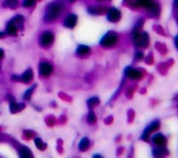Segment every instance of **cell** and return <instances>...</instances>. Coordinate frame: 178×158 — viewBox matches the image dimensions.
Listing matches in <instances>:
<instances>
[{
    "label": "cell",
    "instance_id": "cell-1",
    "mask_svg": "<svg viewBox=\"0 0 178 158\" xmlns=\"http://www.w3.org/2000/svg\"><path fill=\"white\" fill-rule=\"evenodd\" d=\"M63 6L60 3H53L48 6L45 14V22L48 23L55 21L61 14Z\"/></svg>",
    "mask_w": 178,
    "mask_h": 158
},
{
    "label": "cell",
    "instance_id": "cell-2",
    "mask_svg": "<svg viewBox=\"0 0 178 158\" xmlns=\"http://www.w3.org/2000/svg\"><path fill=\"white\" fill-rule=\"evenodd\" d=\"M133 42L138 47H147L149 44V36L146 32L141 33L139 30H135L132 35Z\"/></svg>",
    "mask_w": 178,
    "mask_h": 158
},
{
    "label": "cell",
    "instance_id": "cell-3",
    "mask_svg": "<svg viewBox=\"0 0 178 158\" xmlns=\"http://www.w3.org/2000/svg\"><path fill=\"white\" fill-rule=\"evenodd\" d=\"M118 38L117 35H116L114 32L110 31V32H108L107 34H105L104 37L101 39L100 44H101L102 46L108 48V47L114 46L118 43Z\"/></svg>",
    "mask_w": 178,
    "mask_h": 158
},
{
    "label": "cell",
    "instance_id": "cell-4",
    "mask_svg": "<svg viewBox=\"0 0 178 158\" xmlns=\"http://www.w3.org/2000/svg\"><path fill=\"white\" fill-rule=\"evenodd\" d=\"M54 40H55L54 34L50 31H46L40 37L39 43H40V45L43 47H49L53 44Z\"/></svg>",
    "mask_w": 178,
    "mask_h": 158
},
{
    "label": "cell",
    "instance_id": "cell-5",
    "mask_svg": "<svg viewBox=\"0 0 178 158\" xmlns=\"http://www.w3.org/2000/svg\"><path fill=\"white\" fill-rule=\"evenodd\" d=\"M107 18L111 22H118L121 18V12L117 8H111L107 12Z\"/></svg>",
    "mask_w": 178,
    "mask_h": 158
},
{
    "label": "cell",
    "instance_id": "cell-6",
    "mask_svg": "<svg viewBox=\"0 0 178 158\" xmlns=\"http://www.w3.org/2000/svg\"><path fill=\"white\" fill-rule=\"evenodd\" d=\"M38 70H39V73L41 76L44 77H48L51 74L53 73V67L52 65H50L49 63L47 62H42L40 63L39 67H38Z\"/></svg>",
    "mask_w": 178,
    "mask_h": 158
},
{
    "label": "cell",
    "instance_id": "cell-7",
    "mask_svg": "<svg viewBox=\"0 0 178 158\" xmlns=\"http://www.w3.org/2000/svg\"><path fill=\"white\" fill-rule=\"evenodd\" d=\"M126 76L132 80H139L142 77V74L141 71L135 69V68H132V67H128L126 70Z\"/></svg>",
    "mask_w": 178,
    "mask_h": 158
},
{
    "label": "cell",
    "instance_id": "cell-8",
    "mask_svg": "<svg viewBox=\"0 0 178 158\" xmlns=\"http://www.w3.org/2000/svg\"><path fill=\"white\" fill-rule=\"evenodd\" d=\"M77 21H78L77 15L70 13V15H68L67 18L64 21V26H66L69 29H73L74 27L77 25Z\"/></svg>",
    "mask_w": 178,
    "mask_h": 158
},
{
    "label": "cell",
    "instance_id": "cell-9",
    "mask_svg": "<svg viewBox=\"0 0 178 158\" xmlns=\"http://www.w3.org/2000/svg\"><path fill=\"white\" fill-rule=\"evenodd\" d=\"M159 126H160V123H159V122H154V123H152L144 131V132L142 133V139L144 140H147L149 134L151 133V132H154V131H156V130H158V129H159Z\"/></svg>",
    "mask_w": 178,
    "mask_h": 158
},
{
    "label": "cell",
    "instance_id": "cell-10",
    "mask_svg": "<svg viewBox=\"0 0 178 158\" xmlns=\"http://www.w3.org/2000/svg\"><path fill=\"white\" fill-rule=\"evenodd\" d=\"M106 12H108V8H106L104 6H93V7L88 8V12L90 14H94V15L103 14Z\"/></svg>",
    "mask_w": 178,
    "mask_h": 158
},
{
    "label": "cell",
    "instance_id": "cell-11",
    "mask_svg": "<svg viewBox=\"0 0 178 158\" xmlns=\"http://www.w3.org/2000/svg\"><path fill=\"white\" fill-rule=\"evenodd\" d=\"M147 10L148 12H149V16H151V17L156 18V17H158V16L160 15V8L159 5H156V4H154L153 3L152 6L148 8Z\"/></svg>",
    "mask_w": 178,
    "mask_h": 158
},
{
    "label": "cell",
    "instance_id": "cell-12",
    "mask_svg": "<svg viewBox=\"0 0 178 158\" xmlns=\"http://www.w3.org/2000/svg\"><path fill=\"white\" fill-rule=\"evenodd\" d=\"M11 22H12L13 24L15 25V27L18 29V30H22L23 29V21H24V19L22 15H16L14 18H12L11 21Z\"/></svg>",
    "mask_w": 178,
    "mask_h": 158
},
{
    "label": "cell",
    "instance_id": "cell-13",
    "mask_svg": "<svg viewBox=\"0 0 178 158\" xmlns=\"http://www.w3.org/2000/svg\"><path fill=\"white\" fill-rule=\"evenodd\" d=\"M25 108V104L23 103H16L14 100H12L10 102V111L12 114L18 113L21 110H22Z\"/></svg>",
    "mask_w": 178,
    "mask_h": 158
},
{
    "label": "cell",
    "instance_id": "cell-14",
    "mask_svg": "<svg viewBox=\"0 0 178 158\" xmlns=\"http://www.w3.org/2000/svg\"><path fill=\"white\" fill-rule=\"evenodd\" d=\"M152 140H153L154 144H156L157 146H164L166 142V138H165L162 134L160 133L154 135L153 138H152Z\"/></svg>",
    "mask_w": 178,
    "mask_h": 158
},
{
    "label": "cell",
    "instance_id": "cell-15",
    "mask_svg": "<svg viewBox=\"0 0 178 158\" xmlns=\"http://www.w3.org/2000/svg\"><path fill=\"white\" fill-rule=\"evenodd\" d=\"M19 156L22 158H29V157H33V154L31 152V150L26 147V146H21L18 150Z\"/></svg>",
    "mask_w": 178,
    "mask_h": 158
},
{
    "label": "cell",
    "instance_id": "cell-16",
    "mask_svg": "<svg viewBox=\"0 0 178 158\" xmlns=\"http://www.w3.org/2000/svg\"><path fill=\"white\" fill-rule=\"evenodd\" d=\"M91 50L87 45H79L77 48V53L80 56H87L90 53Z\"/></svg>",
    "mask_w": 178,
    "mask_h": 158
},
{
    "label": "cell",
    "instance_id": "cell-17",
    "mask_svg": "<svg viewBox=\"0 0 178 158\" xmlns=\"http://www.w3.org/2000/svg\"><path fill=\"white\" fill-rule=\"evenodd\" d=\"M21 79L24 83H30V82H31V80L33 79V72H32V70L31 69H27L23 73V75L21 77Z\"/></svg>",
    "mask_w": 178,
    "mask_h": 158
},
{
    "label": "cell",
    "instance_id": "cell-18",
    "mask_svg": "<svg viewBox=\"0 0 178 158\" xmlns=\"http://www.w3.org/2000/svg\"><path fill=\"white\" fill-rule=\"evenodd\" d=\"M6 32H7V34L11 35V36H15L18 32V29L15 27V25L12 22L9 21L8 24L6 25Z\"/></svg>",
    "mask_w": 178,
    "mask_h": 158
},
{
    "label": "cell",
    "instance_id": "cell-19",
    "mask_svg": "<svg viewBox=\"0 0 178 158\" xmlns=\"http://www.w3.org/2000/svg\"><path fill=\"white\" fill-rule=\"evenodd\" d=\"M90 146V142L87 138H83L79 142V150L82 152H85Z\"/></svg>",
    "mask_w": 178,
    "mask_h": 158
},
{
    "label": "cell",
    "instance_id": "cell-20",
    "mask_svg": "<svg viewBox=\"0 0 178 158\" xmlns=\"http://www.w3.org/2000/svg\"><path fill=\"white\" fill-rule=\"evenodd\" d=\"M135 4H136V6L144 7V8L148 9L153 4V2H152V0H136Z\"/></svg>",
    "mask_w": 178,
    "mask_h": 158
},
{
    "label": "cell",
    "instance_id": "cell-21",
    "mask_svg": "<svg viewBox=\"0 0 178 158\" xmlns=\"http://www.w3.org/2000/svg\"><path fill=\"white\" fill-rule=\"evenodd\" d=\"M18 6V0H5L3 2L4 7H9L11 9H14Z\"/></svg>",
    "mask_w": 178,
    "mask_h": 158
},
{
    "label": "cell",
    "instance_id": "cell-22",
    "mask_svg": "<svg viewBox=\"0 0 178 158\" xmlns=\"http://www.w3.org/2000/svg\"><path fill=\"white\" fill-rule=\"evenodd\" d=\"M99 103H100V100H99V99L97 97L91 98V99H89L87 100V105H88L89 108H94V107L97 106Z\"/></svg>",
    "mask_w": 178,
    "mask_h": 158
},
{
    "label": "cell",
    "instance_id": "cell-23",
    "mask_svg": "<svg viewBox=\"0 0 178 158\" xmlns=\"http://www.w3.org/2000/svg\"><path fill=\"white\" fill-rule=\"evenodd\" d=\"M35 145L37 146V147L39 149V150H45L46 147V145L43 142V140L39 138H37L35 139Z\"/></svg>",
    "mask_w": 178,
    "mask_h": 158
},
{
    "label": "cell",
    "instance_id": "cell-24",
    "mask_svg": "<svg viewBox=\"0 0 178 158\" xmlns=\"http://www.w3.org/2000/svg\"><path fill=\"white\" fill-rule=\"evenodd\" d=\"M96 122V116L94 115V113L93 111H90L88 116H87V123L90 124H94Z\"/></svg>",
    "mask_w": 178,
    "mask_h": 158
},
{
    "label": "cell",
    "instance_id": "cell-25",
    "mask_svg": "<svg viewBox=\"0 0 178 158\" xmlns=\"http://www.w3.org/2000/svg\"><path fill=\"white\" fill-rule=\"evenodd\" d=\"M36 86H37L36 85H33L31 88H30L29 90H27V91H26V92H25V94H24V96H23V98H24L25 100H31V95H32V93H33V91H34V89L36 88Z\"/></svg>",
    "mask_w": 178,
    "mask_h": 158
},
{
    "label": "cell",
    "instance_id": "cell-26",
    "mask_svg": "<svg viewBox=\"0 0 178 158\" xmlns=\"http://www.w3.org/2000/svg\"><path fill=\"white\" fill-rule=\"evenodd\" d=\"M164 154V149L163 148H158L155 153V156H162Z\"/></svg>",
    "mask_w": 178,
    "mask_h": 158
},
{
    "label": "cell",
    "instance_id": "cell-27",
    "mask_svg": "<svg viewBox=\"0 0 178 158\" xmlns=\"http://www.w3.org/2000/svg\"><path fill=\"white\" fill-rule=\"evenodd\" d=\"M135 57H136L137 60H142V59L143 58V53H141V52H138V53H136V55H135Z\"/></svg>",
    "mask_w": 178,
    "mask_h": 158
},
{
    "label": "cell",
    "instance_id": "cell-28",
    "mask_svg": "<svg viewBox=\"0 0 178 158\" xmlns=\"http://www.w3.org/2000/svg\"><path fill=\"white\" fill-rule=\"evenodd\" d=\"M12 81H22L21 77H17V76H12Z\"/></svg>",
    "mask_w": 178,
    "mask_h": 158
},
{
    "label": "cell",
    "instance_id": "cell-29",
    "mask_svg": "<svg viewBox=\"0 0 178 158\" xmlns=\"http://www.w3.org/2000/svg\"><path fill=\"white\" fill-rule=\"evenodd\" d=\"M4 54H5V53H4V51L0 49V59H2V58L4 57Z\"/></svg>",
    "mask_w": 178,
    "mask_h": 158
},
{
    "label": "cell",
    "instance_id": "cell-30",
    "mask_svg": "<svg viewBox=\"0 0 178 158\" xmlns=\"http://www.w3.org/2000/svg\"><path fill=\"white\" fill-rule=\"evenodd\" d=\"M6 36V34L4 33V32H0V38H3V37H5Z\"/></svg>",
    "mask_w": 178,
    "mask_h": 158
},
{
    "label": "cell",
    "instance_id": "cell-31",
    "mask_svg": "<svg viewBox=\"0 0 178 158\" xmlns=\"http://www.w3.org/2000/svg\"><path fill=\"white\" fill-rule=\"evenodd\" d=\"M94 157H101V156H99V155H95Z\"/></svg>",
    "mask_w": 178,
    "mask_h": 158
},
{
    "label": "cell",
    "instance_id": "cell-32",
    "mask_svg": "<svg viewBox=\"0 0 178 158\" xmlns=\"http://www.w3.org/2000/svg\"><path fill=\"white\" fill-rule=\"evenodd\" d=\"M75 1H77V0H70V2H71V3H73Z\"/></svg>",
    "mask_w": 178,
    "mask_h": 158
}]
</instances>
